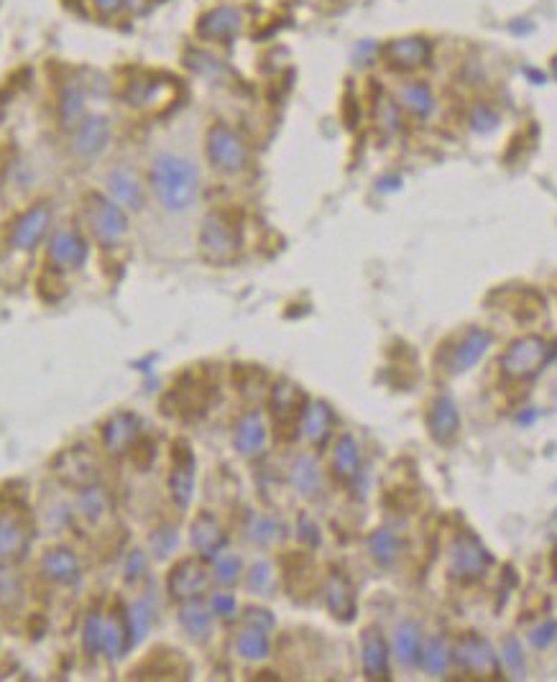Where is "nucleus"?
Masks as SVG:
<instances>
[{
    "instance_id": "7ed1b4c3",
    "label": "nucleus",
    "mask_w": 557,
    "mask_h": 682,
    "mask_svg": "<svg viewBox=\"0 0 557 682\" xmlns=\"http://www.w3.org/2000/svg\"><path fill=\"white\" fill-rule=\"evenodd\" d=\"M205 153H207L210 164L218 169V171H222V174H238L248 164V146L225 123H215L207 131Z\"/></svg>"
},
{
    "instance_id": "09e8293b",
    "label": "nucleus",
    "mask_w": 557,
    "mask_h": 682,
    "mask_svg": "<svg viewBox=\"0 0 557 682\" xmlns=\"http://www.w3.org/2000/svg\"><path fill=\"white\" fill-rule=\"evenodd\" d=\"M557 639V621H544V624H540L537 629H532V634H529V644L535 649H547L553 642Z\"/></svg>"
},
{
    "instance_id": "3c124183",
    "label": "nucleus",
    "mask_w": 557,
    "mask_h": 682,
    "mask_svg": "<svg viewBox=\"0 0 557 682\" xmlns=\"http://www.w3.org/2000/svg\"><path fill=\"white\" fill-rule=\"evenodd\" d=\"M243 618H246L248 626H256V629H264V632H271V629H274V616H271V611H266V608L248 606Z\"/></svg>"
},
{
    "instance_id": "0eeeda50",
    "label": "nucleus",
    "mask_w": 557,
    "mask_h": 682,
    "mask_svg": "<svg viewBox=\"0 0 557 682\" xmlns=\"http://www.w3.org/2000/svg\"><path fill=\"white\" fill-rule=\"evenodd\" d=\"M210 582V573L205 567L203 557H185L170 570L167 578V590L174 600L185 603L203 596Z\"/></svg>"
},
{
    "instance_id": "a878e982",
    "label": "nucleus",
    "mask_w": 557,
    "mask_h": 682,
    "mask_svg": "<svg viewBox=\"0 0 557 682\" xmlns=\"http://www.w3.org/2000/svg\"><path fill=\"white\" fill-rule=\"evenodd\" d=\"M422 634L414 621H402L394 629V657L399 665L405 667H422Z\"/></svg>"
},
{
    "instance_id": "6e6d98bb",
    "label": "nucleus",
    "mask_w": 557,
    "mask_h": 682,
    "mask_svg": "<svg viewBox=\"0 0 557 682\" xmlns=\"http://www.w3.org/2000/svg\"><path fill=\"white\" fill-rule=\"evenodd\" d=\"M553 67H555V77H557V57H555V62H553Z\"/></svg>"
},
{
    "instance_id": "9b49d317",
    "label": "nucleus",
    "mask_w": 557,
    "mask_h": 682,
    "mask_svg": "<svg viewBox=\"0 0 557 682\" xmlns=\"http://www.w3.org/2000/svg\"><path fill=\"white\" fill-rule=\"evenodd\" d=\"M54 473L69 485L85 488L98 481V460L85 448L65 450L54 463Z\"/></svg>"
},
{
    "instance_id": "5701e85b",
    "label": "nucleus",
    "mask_w": 557,
    "mask_h": 682,
    "mask_svg": "<svg viewBox=\"0 0 557 682\" xmlns=\"http://www.w3.org/2000/svg\"><path fill=\"white\" fill-rule=\"evenodd\" d=\"M325 606L338 621H353L355 618V593L353 585L343 573H330L325 581Z\"/></svg>"
},
{
    "instance_id": "49530a36",
    "label": "nucleus",
    "mask_w": 557,
    "mask_h": 682,
    "mask_svg": "<svg viewBox=\"0 0 557 682\" xmlns=\"http://www.w3.org/2000/svg\"><path fill=\"white\" fill-rule=\"evenodd\" d=\"M471 126L473 131H478V134H491L499 126V116L491 110L489 105H475L471 113Z\"/></svg>"
},
{
    "instance_id": "e433bc0d",
    "label": "nucleus",
    "mask_w": 557,
    "mask_h": 682,
    "mask_svg": "<svg viewBox=\"0 0 557 682\" xmlns=\"http://www.w3.org/2000/svg\"><path fill=\"white\" fill-rule=\"evenodd\" d=\"M399 101L405 105L406 110L412 113V116L417 118H427L432 113V92H430V87L422 83H409L402 87V92H399Z\"/></svg>"
},
{
    "instance_id": "ea45409f",
    "label": "nucleus",
    "mask_w": 557,
    "mask_h": 682,
    "mask_svg": "<svg viewBox=\"0 0 557 682\" xmlns=\"http://www.w3.org/2000/svg\"><path fill=\"white\" fill-rule=\"evenodd\" d=\"M126 621H128V632H131V644H138L146 634H149V626H152V608L146 600H135L134 606L128 608L126 614Z\"/></svg>"
},
{
    "instance_id": "864d4df0",
    "label": "nucleus",
    "mask_w": 557,
    "mask_h": 682,
    "mask_svg": "<svg viewBox=\"0 0 557 682\" xmlns=\"http://www.w3.org/2000/svg\"><path fill=\"white\" fill-rule=\"evenodd\" d=\"M381 126H387L388 131H399V113L394 108V102H384L381 105Z\"/></svg>"
},
{
    "instance_id": "6ab92c4d",
    "label": "nucleus",
    "mask_w": 557,
    "mask_h": 682,
    "mask_svg": "<svg viewBox=\"0 0 557 682\" xmlns=\"http://www.w3.org/2000/svg\"><path fill=\"white\" fill-rule=\"evenodd\" d=\"M41 575L57 585H74L83 575V567L72 549L54 547L41 557Z\"/></svg>"
},
{
    "instance_id": "c85d7f7f",
    "label": "nucleus",
    "mask_w": 557,
    "mask_h": 682,
    "mask_svg": "<svg viewBox=\"0 0 557 682\" xmlns=\"http://www.w3.org/2000/svg\"><path fill=\"white\" fill-rule=\"evenodd\" d=\"M333 473L340 481L353 483L361 476V448L353 434H340L333 448Z\"/></svg>"
},
{
    "instance_id": "423d86ee",
    "label": "nucleus",
    "mask_w": 557,
    "mask_h": 682,
    "mask_svg": "<svg viewBox=\"0 0 557 682\" xmlns=\"http://www.w3.org/2000/svg\"><path fill=\"white\" fill-rule=\"evenodd\" d=\"M450 660L460 672H468L475 678H499L501 662L496 651L481 634H463L450 649Z\"/></svg>"
},
{
    "instance_id": "2f4dec72",
    "label": "nucleus",
    "mask_w": 557,
    "mask_h": 682,
    "mask_svg": "<svg viewBox=\"0 0 557 682\" xmlns=\"http://www.w3.org/2000/svg\"><path fill=\"white\" fill-rule=\"evenodd\" d=\"M131 644V632H128V621L118 616L105 618L102 624V654H108V660H120L126 654V649Z\"/></svg>"
},
{
    "instance_id": "4be33fe9",
    "label": "nucleus",
    "mask_w": 557,
    "mask_h": 682,
    "mask_svg": "<svg viewBox=\"0 0 557 682\" xmlns=\"http://www.w3.org/2000/svg\"><path fill=\"white\" fill-rule=\"evenodd\" d=\"M384 54H387L391 67L414 69L422 67L424 62L430 59L432 47H430V41H424L422 36H406V39L391 41Z\"/></svg>"
},
{
    "instance_id": "72a5a7b5",
    "label": "nucleus",
    "mask_w": 557,
    "mask_h": 682,
    "mask_svg": "<svg viewBox=\"0 0 557 682\" xmlns=\"http://www.w3.org/2000/svg\"><path fill=\"white\" fill-rule=\"evenodd\" d=\"M399 552H402V539L391 529H376L369 537V555H371L376 565H394V560L399 557Z\"/></svg>"
},
{
    "instance_id": "58836bf2",
    "label": "nucleus",
    "mask_w": 557,
    "mask_h": 682,
    "mask_svg": "<svg viewBox=\"0 0 557 682\" xmlns=\"http://www.w3.org/2000/svg\"><path fill=\"white\" fill-rule=\"evenodd\" d=\"M248 539L254 545L269 547V545H276L279 539H284V527L274 516H256L248 527Z\"/></svg>"
},
{
    "instance_id": "bb28decb",
    "label": "nucleus",
    "mask_w": 557,
    "mask_h": 682,
    "mask_svg": "<svg viewBox=\"0 0 557 682\" xmlns=\"http://www.w3.org/2000/svg\"><path fill=\"white\" fill-rule=\"evenodd\" d=\"M300 430H302L304 440L312 442V445H322L327 437H330V430H333V412L325 401H312L304 407L302 422H300Z\"/></svg>"
},
{
    "instance_id": "f704fd0d",
    "label": "nucleus",
    "mask_w": 557,
    "mask_h": 682,
    "mask_svg": "<svg viewBox=\"0 0 557 682\" xmlns=\"http://www.w3.org/2000/svg\"><path fill=\"white\" fill-rule=\"evenodd\" d=\"M236 651L243 660H248V662H261V660L269 657L271 651L269 636H266L264 629L248 626V629H243V632L238 634Z\"/></svg>"
},
{
    "instance_id": "7c9ffc66",
    "label": "nucleus",
    "mask_w": 557,
    "mask_h": 682,
    "mask_svg": "<svg viewBox=\"0 0 557 682\" xmlns=\"http://www.w3.org/2000/svg\"><path fill=\"white\" fill-rule=\"evenodd\" d=\"M29 549V532L13 516H0V563L16 560Z\"/></svg>"
},
{
    "instance_id": "603ef678",
    "label": "nucleus",
    "mask_w": 557,
    "mask_h": 682,
    "mask_svg": "<svg viewBox=\"0 0 557 682\" xmlns=\"http://www.w3.org/2000/svg\"><path fill=\"white\" fill-rule=\"evenodd\" d=\"M297 529H300V539H302L307 547H318L320 545V529H318V524L309 516H300Z\"/></svg>"
},
{
    "instance_id": "cd10ccee",
    "label": "nucleus",
    "mask_w": 557,
    "mask_h": 682,
    "mask_svg": "<svg viewBox=\"0 0 557 682\" xmlns=\"http://www.w3.org/2000/svg\"><path fill=\"white\" fill-rule=\"evenodd\" d=\"M179 626L195 642H205L213 634V611L205 606L203 600H185L179 608Z\"/></svg>"
},
{
    "instance_id": "c03bdc74",
    "label": "nucleus",
    "mask_w": 557,
    "mask_h": 682,
    "mask_svg": "<svg viewBox=\"0 0 557 682\" xmlns=\"http://www.w3.org/2000/svg\"><path fill=\"white\" fill-rule=\"evenodd\" d=\"M177 542H179V534H177L174 527H159L152 534V539H149V547H152L153 557L164 560V557H170L171 552L177 549Z\"/></svg>"
},
{
    "instance_id": "9d476101",
    "label": "nucleus",
    "mask_w": 557,
    "mask_h": 682,
    "mask_svg": "<svg viewBox=\"0 0 557 682\" xmlns=\"http://www.w3.org/2000/svg\"><path fill=\"white\" fill-rule=\"evenodd\" d=\"M269 407L276 427L292 430V427H297L302 422L307 399H304V394L300 391V386H294L287 379H282V381L274 383V389H271Z\"/></svg>"
},
{
    "instance_id": "a18cd8bd",
    "label": "nucleus",
    "mask_w": 557,
    "mask_h": 682,
    "mask_svg": "<svg viewBox=\"0 0 557 682\" xmlns=\"http://www.w3.org/2000/svg\"><path fill=\"white\" fill-rule=\"evenodd\" d=\"M504 662H507L509 672H511L514 678H524V675H527L522 647H519V642H517L514 636H507V639H504Z\"/></svg>"
},
{
    "instance_id": "5fc2aeb1",
    "label": "nucleus",
    "mask_w": 557,
    "mask_h": 682,
    "mask_svg": "<svg viewBox=\"0 0 557 682\" xmlns=\"http://www.w3.org/2000/svg\"><path fill=\"white\" fill-rule=\"evenodd\" d=\"M95 5H98V11L105 13V16H113V13H118L123 8H128L131 5V0H95Z\"/></svg>"
},
{
    "instance_id": "dca6fc26",
    "label": "nucleus",
    "mask_w": 557,
    "mask_h": 682,
    "mask_svg": "<svg viewBox=\"0 0 557 682\" xmlns=\"http://www.w3.org/2000/svg\"><path fill=\"white\" fill-rule=\"evenodd\" d=\"M87 240L77 231H57L49 238L47 256L57 268H80L87 261Z\"/></svg>"
},
{
    "instance_id": "39448f33",
    "label": "nucleus",
    "mask_w": 557,
    "mask_h": 682,
    "mask_svg": "<svg viewBox=\"0 0 557 682\" xmlns=\"http://www.w3.org/2000/svg\"><path fill=\"white\" fill-rule=\"evenodd\" d=\"M200 249L213 264H228L240 250V233L225 213H210L200 228Z\"/></svg>"
},
{
    "instance_id": "a19ab883",
    "label": "nucleus",
    "mask_w": 557,
    "mask_h": 682,
    "mask_svg": "<svg viewBox=\"0 0 557 682\" xmlns=\"http://www.w3.org/2000/svg\"><path fill=\"white\" fill-rule=\"evenodd\" d=\"M246 585L256 596H271V590H274V570H271L266 560H258V563L251 565V570L246 573Z\"/></svg>"
},
{
    "instance_id": "8fccbe9b",
    "label": "nucleus",
    "mask_w": 557,
    "mask_h": 682,
    "mask_svg": "<svg viewBox=\"0 0 557 682\" xmlns=\"http://www.w3.org/2000/svg\"><path fill=\"white\" fill-rule=\"evenodd\" d=\"M123 573H126V581L128 582L138 581V578L146 573V552H141V549H131V552H128V557H126Z\"/></svg>"
},
{
    "instance_id": "393cba45",
    "label": "nucleus",
    "mask_w": 557,
    "mask_h": 682,
    "mask_svg": "<svg viewBox=\"0 0 557 682\" xmlns=\"http://www.w3.org/2000/svg\"><path fill=\"white\" fill-rule=\"evenodd\" d=\"M233 445L240 455L251 458V455H258L264 445H266V424H264V416L258 412H248L238 419L236 433H233Z\"/></svg>"
},
{
    "instance_id": "f3484780",
    "label": "nucleus",
    "mask_w": 557,
    "mask_h": 682,
    "mask_svg": "<svg viewBox=\"0 0 557 682\" xmlns=\"http://www.w3.org/2000/svg\"><path fill=\"white\" fill-rule=\"evenodd\" d=\"M108 141H110V123H108V118L90 116L74 128L72 151L80 159H92V156H98L108 146Z\"/></svg>"
},
{
    "instance_id": "a211bd4d",
    "label": "nucleus",
    "mask_w": 557,
    "mask_h": 682,
    "mask_svg": "<svg viewBox=\"0 0 557 682\" xmlns=\"http://www.w3.org/2000/svg\"><path fill=\"white\" fill-rule=\"evenodd\" d=\"M361 660L369 680H388V644L379 629H366L361 636Z\"/></svg>"
},
{
    "instance_id": "412c9836",
    "label": "nucleus",
    "mask_w": 557,
    "mask_h": 682,
    "mask_svg": "<svg viewBox=\"0 0 557 682\" xmlns=\"http://www.w3.org/2000/svg\"><path fill=\"white\" fill-rule=\"evenodd\" d=\"M427 427H430V434L432 440L440 442V445H450L456 440L457 427H460V415H457L456 401L450 397H438L430 407V415H427Z\"/></svg>"
},
{
    "instance_id": "f03ea898",
    "label": "nucleus",
    "mask_w": 557,
    "mask_h": 682,
    "mask_svg": "<svg viewBox=\"0 0 557 682\" xmlns=\"http://www.w3.org/2000/svg\"><path fill=\"white\" fill-rule=\"evenodd\" d=\"M555 358V345L540 335H524L514 340L501 355V371L514 381H529L540 376L542 368Z\"/></svg>"
},
{
    "instance_id": "1a4fd4ad",
    "label": "nucleus",
    "mask_w": 557,
    "mask_h": 682,
    "mask_svg": "<svg viewBox=\"0 0 557 682\" xmlns=\"http://www.w3.org/2000/svg\"><path fill=\"white\" fill-rule=\"evenodd\" d=\"M170 494L177 509H187L195 496V455L187 440H177L171 450Z\"/></svg>"
},
{
    "instance_id": "ddd939ff",
    "label": "nucleus",
    "mask_w": 557,
    "mask_h": 682,
    "mask_svg": "<svg viewBox=\"0 0 557 682\" xmlns=\"http://www.w3.org/2000/svg\"><path fill=\"white\" fill-rule=\"evenodd\" d=\"M51 225V210L49 205H34L31 210H26L18 217L13 231H11V246L18 250L36 249L44 235L49 233Z\"/></svg>"
},
{
    "instance_id": "473e14b6",
    "label": "nucleus",
    "mask_w": 557,
    "mask_h": 682,
    "mask_svg": "<svg viewBox=\"0 0 557 682\" xmlns=\"http://www.w3.org/2000/svg\"><path fill=\"white\" fill-rule=\"evenodd\" d=\"M59 118L65 128H77L85 120V90L77 83L65 84L59 95Z\"/></svg>"
},
{
    "instance_id": "4468645a",
    "label": "nucleus",
    "mask_w": 557,
    "mask_h": 682,
    "mask_svg": "<svg viewBox=\"0 0 557 682\" xmlns=\"http://www.w3.org/2000/svg\"><path fill=\"white\" fill-rule=\"evenodd\" d=\"M493 335L483 328H471L468 333L463 335L456 343V348L450 350V361H448V371L450 373H466L471 371L475 363H481V358L489 353Z\"/></svg>"
},
{
    "instance_id": "2eb2a0df",
    "label": "nucleus",
    "mask_w": 557,
    "mask_h": 682,
    "mask_svg": "<svg viewBox=\"0 0 557 682\" xmlns=\"http://www.w3.org/2000/svg\"><path fill=\"white\" fill-rule=\"evenodd\" d=\"M189 542H192V547L197 552V557L215 560L220 552H222V547H225L228 537H225V529L220 527V521L215 516L207 514V512H200V514L195 516L192 527H189Z\"/></svg>"
},
{
    "instance_id": "b1692460",
    "label": "nucleus",
    "mask_w": 557,
    "mask_h": 682,
    "mask_svg": "<svg viewBox=\"0 0 557 682\" xmlns=\"http://www.w3.org/2000/svg\"><path fill=\"white\" fill-rule=\"evenodd\" d=\"M240 31V13L236 8H213L197 23V34L207 41H231Z\"/></svg>"
},
{
    "instance_id": "c756f323",
    "label": "nucleus",
    "mask_w": 557,
    "mask_h": 682,
    "mask_svg": "<svg viewBox=\"0 0 557 682\" xmlns=\"http://www.w3.org/2000/svg\"><path fill=\"white\" fill-rule=\"evenodd\" d=\"M289 481L307 499L318 496L322 488V473L318 460L312 455H297L292 468H289Z\"/></svg>"
},
{
    "instance_id": "f257e3e1",
    "label": "nucleus",
    "mask_w": 557,
    "mask_h": 682,
    "mask_svg": "<svg viewBox=\"0 0 557 682\" xmlns=\"http://www.w3.org/2000/svg\"><path fill=\"white\" fill-rule=\"evenodd\" d=\"M149 184L153 197L167 213L189 210L200 192V174L192 162L177 153H159L149 169Z\"/></svg>"
},
{
    "instance_id": "6e6552de",
    "label": "nucleus",
    "mask_w": 557,
    "mask_h": 682,
    "mask_svg": "<svg viewBox=\"0 0 557 682\" xmlns=\"http://www.w3.org/2000/svg\"><path fill=\"white\" fill-rule=\"evenodd\" d=\"M491 565V555L471 532L457 534L450 552V573L457 581H475Z\"/></svg>"
},
{
    "instance_id": "c9c22d12",
    "label": "nucleus",
    "mask_w": 557,
    "mask_h": 682,
    "mask_svg": "<svg viewBox=\"0 0 557 682\" xmlns=\"http://www.w3.org/2000/svg\"><path fill=\"white\" fill-rule=\"evenodd\" d=\"M77 512L80 516L90 521V524H98L105 512H108V496H105V491H102L100 485H85V488H80V496H77Z\"/></svg>"
},
{
    "instance_id": "f8f14e48",
    "label": "nucleus",
    "mask_w": 557,
    "mask_h": 682,
    "mask_svg": "<svg viewBox=\"0 0 557 682\" xmlns=\"http://www.w3.org/2000/svg\"><path fill=\"white\" fill-rule=\"evenodd\" d=\"M141 437V419L131 412H118L102 424V450L110 455H123L138 445Z\"/></svg>"
},
{
    "instance_id": "37998d69",
    "label": "nucleus",
    "mask_w": 557,
    "mask_h": 682,
    "mask_svg": "<svg viewBox=\"0 0 557 682\" xmlns=\"http://www.w3.org/2000/svg\"><path fill=\"white\" fill-rule=\"evenodd\" d=\"M102 624L105 618L100 614H87L85 624H83V647L90 657H98L102 651Z\"/></svg>"
},
{
    "instance_id": "20e7f679",
    "label": "nucleus",
    "mask_w": 557,
    "mask_h": 682,
    "mask_svg": "<svg viewBox=\"0 0 557 682\" xmlns=\"http://www.w3.org/2000/svg\"><path fill=\"white\" fill-rule=\"evenodd\" d=\"M85 220L92 235L100 243H105V246L118 243L120 238L128 233V215H126V210L120 207L118 202H113L110 197H102L98 192H92V195L85 197Z\"/></svg>"
},
{
    "instance_id": "4c0bfd02",
    "label": "nucleus",
    "mask_w": 557,
    "mask_h": 682,
    "mask_svg": "<svg viewBox=\"0 0 557 682\" xmlns=\"http://www.w3.org/2000/svg\"><path fill=\"white\" fill-rule=\"evenodd\" d=\"M450 665H453V660H450V649H448V644H445V639H442V636L430 639L422 649L424 669H427L430 675H435V678H442Z\"/></svg>"
},
{
    "instance_id": "aec40b11",
    "label": "nucleus",
    "mask_w": 557,
    "mask_h": 682,
    "mask_svg": "<svg viewBox=\"0 0 557 682\" xmlns=\"http://www.w3.org/2000/svg\"><path fill=\"white\" fill-rule=\"evenodd\" d=\"M108 192H110V200L118 202L123 210H141L144 207V187L138 182V177H135L131 169L126 167H116L110 174H108Z\"/></svg>"
},
{
    "instance_id": "79ce46f5",
    "label": "nucleus",
    "mask_w": 557,
    "mask_h": 682,
    "mask_svg": "<svg viewBox=\"0 0 557 682\" xmlns=\"http://www.w3.org/2000/svg\"><path fill=\"white\" fill-rule=\"evenodd\" d=\"M213 573H215V581L220 585H236L240 581V573H243V565H240V557L238 555H218L213 560Z\"/></svg>"
},
{
    "instance_id": "de8ad7c7",
    "label": "nucleus",
    "mask_w": 557,
    "mask_h": 682,
    "mask_svg": "<svg viewBox=\"0 0 557 682\" xmlns=\"http://www.w3.org/2000/svg\"><path fill=\"white\" fill-rule=\"evenodd\" d=\"M210 611L213 616H218V618H236L238 614V600L231 596V593H215L213 599H210Z\"/></svg>"
}]
</instances>
